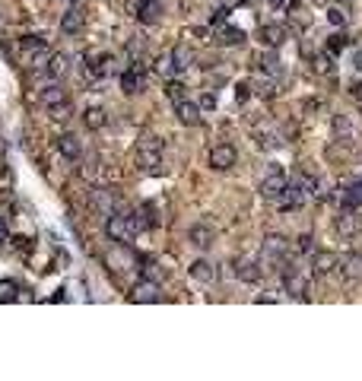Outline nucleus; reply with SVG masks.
Masks as SVG:
<instances>
[{"label": "nucleus", "mask_w": 362, "mask_h": 381, "mask_svg": "<svg viewBox=\"0 0 362 381\" xmlns=\"http://www.w3.org/2000/svg\"><path fill=\"white\" fill-rule=\"evenodd\" d=\"M337 229H340V232H346V235H353L356 229H359V223H356V216L350 213V210H346V213L337 219Z\"/></svg>", "instance_id": "nucleus-33"}, {"label": "nucleus", "mask_w": 362, "mask_h": 381, "mask_svg": "<svg viewBox=\"0 0 362 381\" xmlns=\"http://www.w3.org/2000/svg\"><path fill=\"white\" fill-rule=\"evenodd\" d=\"M159 13H162V3H159V0H147V3L140 7V13H137V19L147 23V25H153V23H159Z\"/></svg>", "instance_id": "nucleus-27"}, {"label": "nucleus", "mask_w": 362, "mask_h": 381, "mask_svg": "<svg viewBox=\"0 0 362 381\" xmlns=\"http://www.w3.org/2000/svg\"><path fill=\"white\" fill-rule=\"evenodd\" d=\"M48 111H51V118H54V121H67V118H70V111H74V105H70V99H67V102H61V105H51Z\"/></svg>", "instance_id": "nucleus-35"}, {"label": "nucleus", "mask_w": 362, "mask_h": 381, "mask_svg": "<svg viewBox=\"0 0 362 381\" xmlns=\"http://www.w3.org/2000/svg\"><path fill=\"white\" fill-rule=\"evenodd\" d=\"M289 254V239L286 235H267L261 245V257H264V264H283Z\"/></svg>", "instance_id": "nucleus-4"}, {"label": "nucleus", "mask_w": 362, "mask_h": 381, "mask_svg": "<svg viewBox=\"0 0 362 381\" xmlns=\"http://www.w3.org/2000/svg\"><path fill=\"white\" fill-rule=\"evenodd\" d=\"M172 61H175V70L181 74V70H188V67L194 64V51L181 42V45H175V48H172Z\"/></svg>", "instance_id": "nucleus-24"}, {"label": "nucleus", "mask_w": 362, "mask_h": 381, "mask_svg": "<svg viewBox=\"0 0 362 381\" xmlns=\"http://www.w3.org/2000/svg\"><path fill=\"white\" fill-rule=\"evenodd\" d=\"M257 67H261L264 74H270V76H283V61L273 54V48L267 51V54H261V58H257Z\"/></svg>", "instance_id": "nucleus-26"}, {"label": "nucleus", "mask_w": 362, "mask_h": 381, "mask_svg": "<svg viewBox=\"0 0 362 381\" xmlns=\"http://www.w3.org/2000/svg\"><path fill=\"white\" fill-rule=\"evenodd\" d=\"M343 3H346V0H343Z\"/></svg>", "instance_id": "nucleus-51"}, {"label": "nucleus", "mask_w": 362, "mask_h": 381, "mask_svg": "<svg viewBox=\"0 0 362 381\" xmlns=\"http://www.w3.org/2000/svg\"><path fill=\"white\" fill-rule=\"evenodd\" d=\"M188 274H191V280H198V283H213L216 267L210 264V261H194V264L188 267Z\"/></svg>", "instance_id": "nucleus-20"}, {"label": "nucleus", "mask_w": 362, "mask_h": 381, "mask_svg": "<svg viewBox=\"0 0 362 381\" xmlns=\"http://www.w3.org/2000/svg\"><path fill=\"white\" fill-rule=\"evenodd\" d=\"M337 270L343 280H362V254L353 251V254L337 257Z\"/></svg>", "instance_id": "nucleus-13"}, {"label": "nucleus", "mask_w": 362, "mask_h": 381, "mask_svg": "<svg viewBox=\"0 0 362 381\" xmlns=\"http://www.w3.org/2000/svg\"><path fill=\"white\" fill-rule=\"evenodd\" d=\"M70 3H76V0H70Z\"/></svg>", "instance_id": "nucleus-50"}, {"label": "nucleus", "mask_w": 362, "mask_h": 381, "mask_svg": "<svg viewBox=\"0 0 362 381\" xmlns=\"http://www.w3.org/2000/svg\"><path fill=\"white\" fill-rule=\"evenodd\" d=\"M235 162H239V149L232 146V143H216L210 149V168L213 172H229Z\"/></svg>", "instance_id": "nucleus-5"}, {"label": "nucleus", "mask_w": 362, "mask_h": 381, "mask_svg": "<svg viewBox=\"0 0 362 381\" xmlns=\"http://www.w3.org/2000/svg\"><path fill=\"white\" fill-rule=\"evenodd\" d=\"M143 83H147V67H143V61H134L121 76V89L127 92V96H134V92L143 89Z\"/></svg>", "instance_id": "nucleus-6"}, {"label": "nucleus", "mask_w": 362, "mask_h": 381, "mask_svg": "<svg viewBox=\"0 0 362 381\" xmlns=\"http://www.w3.org/2000/svg\"><path fill=\"white\" fill-rule=\"evenodd\" d=\"M19 298V286L13 280H0V305H10Z\"/></svg>", "instance_id": "nucleus-30"}, {"label": "nucleus", "mask_w": 362, "mask_h": 381, "mask_svg": "<svg viewBox=\"0 0 362 381\" xmlns=\"http://www.w3.org/2000/svg\"><path fill=\"white\" fill-rule=\"evenodd\" d=\"M134 232H137V223H134V213L121 210V213L105 216V235H108L111 241H118V245H127V241L134 239Z\"/></svg>", "instance_id": "nucleus-2"}, {"label": "nucleus", "mask_w": 362, "mask_h": 381, "mask_svg": "<svg viewBox=\"0 0 362 381\" xmlns=\"http://www.w3.org/2000/svg\"><path fill=\"white\" fill-rule=\"evenodd\" d=\"M334 133H337L340 140H353V124H350V118L334 115Z\"/></svg>", "instance_id": "nucleus-31"}, {"label": "nucleus", "mask_w": 362, "mask_h": 381, "mask_svg": "<svg viewBox=\"0 0 362 381\" xmlns=\"http://www.w3.org/2000/svg\"><path fill=\"white\" fill-rule=\"evenodd\" d=\"M83 124L89 127V131H102V127L108 124V115H105V108H99V105L86 108V111H83Z\"/></svg>", "instance_id": "nucleus-21"}, {"label": "nucleus", "mask_w": 362, "mask_h": 381, "mask_svg": "<svg viewBox=\"0 0 362 381\" xmlns=\"http://www.w3.org/2000/svg\"><path fill=\"white\" fill-rule=\"evenodd\" d=\"M127 51H131L134 58H137V54H143V39H131V42H127Z\"/></svg>", "instance_id": "nucleus-43"}, {"label": "nucleus", "mask_w": 362, "mask_h": 381, "mask_svg": "<svg viewBox=\"0 0 362 381\" xmlns=\"http://www.w3.org/2000/svg\"><path fill=\"white\" fill-rule=\"evenodd\" d=\"M235 99H239V102L251 99V83H239V86H235Z\"/></svg>", "instance_id": "nucleus-40"}, {"label": "nucleus", "mask_w": 362, "mask_h": 381, "mask_svg": "<svg viewBox=\"0 0 362 381\" xmlns=\"http://www.w3.org/2000/svg\"><path fill=\"white\" fill-rule=\"evenodd\" d=\"M19 48H23L29 58H35L41 51H48V39H45V35H23V39H19Z\"/></svg>", "instance_id": "nucleus-22"}, {"label": "nucleus", "mask_w": 362, "mask_h": 381, "mask_svg": "<svg viewBox=\"0 0 362 381\" xmlns=\"http://www.w3.org/2000/svg\"><path fill=\"white\" fill-rule=\"evenodd\" d=\"M286 35H289V29L283 23H267V25H261V42H264V48H280V45L286 42Z\"/></svg>", "instance_id": "nucleus-14"}, {"label": "nucleus", "mask_w": 362, "mask_h": 381, "mask_svg": "<svg viewBox=\"0 0 362 381\" xmlns=\"http://www.w3.org/2000/svg\"><path fill=\"white\" fill-rule=\"evenodd\" d=\"M86 29V13L80 7H70L64 10V17H61V32L64 35H80Z\"/></svg>", "instance_id": "nucleus-12"}, {"label": "nucleus", "mask_w": 362, "mask_h": 381, "mask_svg": "<svg viewBox=\"0 0 362 381\" xmlns=\"http://www.w3.org/2000/svg\"><path fill=\"white\" fill-rule=\"evenodd\" d=\"M198 105H200V111H210V108H216V96H213V92H204Z\"/></svg>", "instance_id": "nucleus-39"}, {"label": "nucleus", "mask_w": 362, "mask_h": 381, "mask_svg": "<svg viewBox=\"0 0 362 381\" xmlns=\"http://www.w3.org/2000/svg\"><path fill=\"white\" fill-rule=\"evenodd\" d=\"M353 67L362 74V48H356V54H353Z\"/></svg>", "instance_id": "nucleus-46"}, {"label": "nucleus", "mask_w": 362, "mask_h": 381, "mask_svg": "<svg viewBox=\"0 0 362 381\" xmlns=\"http://www.w3.org/2000/svg\"><path fill=\"white\" fill-rule=\"evenodd\" d=\"M137 168L143 175H162V143L156 137H143L137 146Z\"/></svg>", "instance_id": "nucleus-1"}, {"label": "nucleus", "mask_w": 362, "mask_h": 381, "mask_svg": "<svg viewBox=\"0 0 362 381\" xmlns=\"http://www.w3.org/2000/svg\"><path fill=\"white\" fill-rule=\"evenodd\" d=\"M175 115H178V121H181L184 127L200 124V105H198V102H191V99L175 102Z\"/></svg>", "instance_id": "nucleus-15"}, {"label": "nucleus", "mask_w": 362, "mask_h": 381, "mask_svg": "<svg viewBox=\"0 0 362 381\" xmlns=\"http://www.w3.org/2000/svg\"><path fill=\"white\" fill-rule=\"evenodd\" d=\"M328 19H330L334 25H346V19H350V17H346V10H343V7H330V10H328Z\"/></svg>", "instance_id": "nucleus-36"}, {"label": "nucleus", "mask_w": 362, "mask_h": 381, "mask_svg": "<svg viewBox=\"0 0 362 381\" xmlns=\"http://www.w3.org/2000/svg\"><path fill=\"white\" fill-rule=\"evenodd\" d=\"M147 3V0H127V17L137 19V13H140V7Z\"/></svg>", "instance_id": "nucleus-42"}, {"label": "nucleus", "mask_w": 362, "mask_h": 381, "mask_svg": "<svg viewBox=\"0 0 362 381\" xmlns=\"http://www.w3.org/2000/svg\"><path fill=\"white\" fill-rule=\"evenodd\" d=\"M299 251H302V254H312V251H315V239H312V235H299Z\"/></svg>", "instance_id": "nucleus-38"}, {"label": "nucleus", "mask_w": 362, "mask_h": 381, "mask_svg": "<svg viewBox=\"0 0 362 381\" xmlns=\"http://www.w3.org/2000/svg\"><path fill=\"white\" fill-rule=\"evenodd\" d=\"M283 286H286V292L292 298H299V302H308V283H305V276L299 274L296 267H286V274H283Z\"/></svg>", "instance_id": "nucleus-8"}, {"label": "nucleus", "mask_w": 362, "mask_h": 381, "mask_svg": "<svg viewBox=\"0 0 362 381\" xmlns=\"http://www.w3.org/2000/svg\"><path fill=\"white\" fill-rule=\"evenodd\" d=\"M286 182H289V178L283 175V168L273 162V166L267 168V175H264V182H261V197L277 204V200H280V194H283V188H286Z\"/></svg>", "instance_id": "nucleus-3"}, {"label": "nucleus", "mask_w": 362, "mask_h": 381, "mask_svg": "<svg viewBox=\"0 0 362 381\" xmlns=\"http://www.w3.org/2000/svg\"><path fill=\"white\" fill-rule=\"evenodd\" d=\"M131 302H143V305L162 302V286H159V280H140L131 292Z\"/></svg>", "instance_id": "nucleus-7"}, {"label": "nucleus", "mask_w": 362, "mask_h": 381, "mask_svg": "<svg viewBox=\"0 0 362 381\" xmlns=\"http://www.w3.org/2000/svg\"><path fill=\"white\" fill-rule=\"evenodd\" d=\"M251 89H255L261 99H273V96H277V86H273V80H257V83H251Z\"/></svg>", "instance_id": "nucleus-32"}, {"label": "nucleus", "mask_w": 362, "mask_h": 381, "mask_svg": "<svg viewBox=\"0 0 362 381\" xmlns=\"http://www.w3.org/2000/svg\"><path fill=\"white\" fill-rule=\"evenodd\" d=\"M41 70H45L51 80H64L67 70H70V58H67L64 51H58V54H48V61H45V67H41Z\"/></svg>", "instance_id": "nucleus-16"}, {"label": "nucleus", "mask_w": 362, "mask_h": 381, "mask_svg": "<svg viewBox=\"0 0 362 381\" xmlns=\"http://www.w3.org/2000/svg\"><path fill=\"white\" fill-rule=\"evenodd\" d=\"M54 146H58V153L64 159H80L83 156V146H80V140H76L74 133H61Z\"/></svg>", "instance_id": "nucleus-18"}, {"label": "nucleus", "mask_w": 362, "mask_h": 381, "mask_svg": "<svg viewBox=\"0 0 362 381\" xmlns=\"http://www.w3.org/2000/svg\"><path fill=\"white\" fill-rule=\"evenodd\" d=\"M340 48H346V35H330V42H328V51H330V54H337Z\"/></svg>", "instance_id": "nucleus-37"}, {"label": "nucleus", "mask_w": 362, "mask_h": 381, "mask_svg": "<svg viewBox=\"0 0 362 381\" xmlns=\"http://www.w3.org/2000/svg\"><path fill=\"white\" fill-rule=\"evenodd\" d=\"M216 42H220V45H242V42H245V32H242V29H235V25L222 23L220 29H216Z\"/></svg>", "instance_id": "nucleus-23"}, {"label": "nucleus", "mask_w": 362, "mask_h": 381, "mask_svg": "<svg viewBox=\"0 0 362 381\" xmlns=\"http://www.w3.org/2000/svg\"><path fill=\"white\" fill-rule=\"evenodd\" d=\"M334 267H337V254H330V251H312V274L315 276L330 274Z\"/></svg>", "instance_id": "nucleus-17"}, {"label": "nucleus", "mask_w": 362, "mask_h": 381, "mask_svg": "<svg viewBox=\"0 0 362 381\" xmlns=\"http://www.w3.org/2000/svg\"><path fill=\"white\" fill-rule=\"evenodd\" d=\"M235 276L245 283H257L261 280V267L255 261H235Z\"/></svg>", "instance_id": "nucleus-25"}, {"label": "nucleus", "mask_w": 362, "mask_h": 381, "mask_svg": "<svg viewBox=\"0 0 362 381\" xmlns=\"http://www.w3.org/2000/svg\"><path fill=\"white\" fill-rule=\"evenodd\" d=\"M362 207V182H353L343 190V210H356Z\"/></svg>", "instance_id": "nucleus-28"}, {"label": "nucleus", "mask_w": 362, "mask_h": 381, "mask_svg": "<svg viewBox=\"0 0 362 381\" xmlns=\"http://www.w3.org/2000/svg\"><path fill=\"white\" fill-rule=\"evenodd\" d=\"M0 241H7V226H3V219H0Z\"/></svg>", "instance_id": "nucleus-48"}, {"label": "nucleus", "mask_w": 362, "mask_h": 381, "mask_svg": "<svg viewBox=\"0 0 362 381\" xmlns=\"http://www.w3.org/2000/svg\"><path fill=\"white\" fill-rule=\"evenodd\" d=\"M39 99H41V105H45V108H51V105H61V102H67L70 96H67V89H64V86H58V80H54L51 86H45V89L39 92Z\"/></svg>", "instance_id": "nucleus-19"}, {"label": "nucleus", "mask_w": 362, "mask_h": 381, "mask_svg": "<svg viewBox=\"0 0 362 381\" xmlns=\"http://www.w3.org/2000/svg\"><path fill=\"white\" fill-rule=\"evenodd\" d=\"M188 241L194 245V248H200V251H206L210 245L216 241V229L213 226H206V223H194L188 229Z\"/></svg>", "instance_id": "nucleus-11"}, {"label": "nucleus", "mask_w": 362, "mask_h": 381, "mask_svg": "<svg viewBox=\"0 0 362 381\" xmlns=\"http://www.w3.org/2000/svg\"><path fill=\"white\" fill-rule=\"evenodd\" d=\"M273 10H283V7H289V0H267Z\"/></svg>", "instance_id": "nucleus-47"}, {"label": "nucleus", "mask_w": 362, "mask_h": 381, "mask_svg": "<svg viewBox=\"0 0 362 381\" xmlns=\"http://www.w3.org/2000/svg\"><path fill=\"white\" fill-rule=\"evenodd\" d=\"M350 96H353V99L359 102V108H362V83H353V86H350Z\"/></svg>", "instance_id": "nucleus-45"}, {"label": "nucleus", "mask_w": 362, "mask_h": 381, "mask_svg": "<svg viewBox=\"0 0 362 381\" xmlns=\"http://www.w3.org/2000/svg\"><path fill=\"white\" fill-rule=\"evenodd\" d=\"M80 175H83V178H92V175H96V159H89V162L80 168Z\"/></svg>", "instance_id": "nucleus-44"}, {"label": "nucleus", "mask_w": 362, "mask_h": 381, "mask_svg": "<svg viewBox=\"0 0 362 381\" xmlns=\"http://www.w3.org/2000/svg\"><path fill=\"white\" fill-rule=\"evenodd\" d=\"M156 74L162 76V80H172L178 70H175V61H172V51H165V54H159L156 58Z\"/></svg>", "instance_id": "nucleus-29"}, {"label": "nucleus", "mask_w": 362, "mask_h": 381, "mask_svg": "<svg viewBox=\"0 0 362 381\" xmlns=\"http://www.w3.org/2000/svg\"><path fill=\"white\" fill-rule=\"evenodd\" d=\"M239 3H248V0H239Z\"/></svg>", "instance_id": "nucleus-49"}, {"label": "nucleus", "mask_w": 362, "mask_h": 381, "mask_svg": "<svg viewBox=\"0 0 362 381\" xmlns=\"http://www.w3.org/2000/svg\"><path fill=\"white\" fill-rule=\"evenodd\" d=\"M305 194H302V188H299L296 182H286V188H283V194H280V200H277V204H280V210L283 213H292V210H302L305 207Z\"/></svg>", "instance_id": "nucleus-9"}, {"label": "nucleus", "mask_w": 362, "mask_h": 381, "mask_svg": "<svg viewBox=\"0 0 362 381\" xmlns=\"http://www.w3.org/2000/svg\"><path fill=\"white\" fill-rule=\"evenodd\" d=\"M115 190H108V188H92L89 190V204H92V210L99 216H111L115 213Z\"/></svg>", "instance_id": "nucleus-10"}, {"label": "nucleus", "mask_w": 362, "mask_h": 381, "mask_svg": "<svg viewBox=\"0 0 362 381\" xmlns=\"http://www.w3.org/2000/svg\"><path fill=\"white\" fill-rule=\"evenodd\" d=\"M226 17H229V10H226V7H220V10H213V17H210V23H213V25H222V23H226Z\"/></svg>", "instance_id": "nucleus-41"}, {"label": "nucleus", "mask_w": 362, "mask_h": 381, "mask_svg": "<svg viewBox=\"0 0 362 381\" xmlns=\"http://www.w3.org/2000/svg\"><path fill=\"white\" fill-rule=\"evenodd\" d=\"M165 96H169V99H172V102L188 99V96H184V86H181L178 80H175V76H172V80H169V83H165Z\"/></svg>", "instance_id": "nucleus-34"}]
</instances>
